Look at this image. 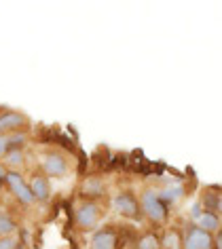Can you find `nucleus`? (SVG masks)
Wrapping results in <instances>:
<instances>
[{
	"label": "nucleus",
	"instance_id": "1",
	"mask_svg": "<svg viewBox=\"0 0 222 249\" xmlns=\"http://www.w3.org/2000/svg\"><path fill=\"white\" fill-rule=\"evenodd\" d=\"M142 209H144V213L150 217L152 222H163L165 217H167L165 203L161 201L159 192H155V190H146L144 195H142Z\"/></svg>",
	"mask_w": 222,
	"mask_h": 249
},
{
	"label": "nucleus",
	"instance_id": "2",
	"mask_svg": "<svg viewBox=\"0 0 222 249\" xmlns=\"http://www.w3.org/2000/svg\"><path fill=\"white\" fill-rule=\"evenodd\" d=\"M74 217H76V224L83 230L95 228L97 222H100V205L93 203V201H85V203H81L76 207V211H74Z\"/></svg>",
	"mask_w": 222,
	"mask_h": 249
},
{
	"label": "nucleus",
	"instance_id": "3",
	"mask_svg": "<svg viewBox=\"0 0 222 249\" xmlns=\"http://www.w3.org/2000/svg\"><path fill=\"white\" fill-rule=\"evenodd\" d=\"M7 186L11 188V192H13L19 203H23V205L36 203L34 196H32V190H30V184L23 179V176L19 171H9L7 173Z\"/></svg>",
	"mask_w": 222,
	"mask_h": 249
},
{
	"label": "nucleus",
	"instance_id": "4",
	"mask_svg": "<svg viewBox=\"0 0 222 249\" xmlns=\"http://www.w3.org/2000/svg\"><path fill=\"white\" fill-rule=\"evenodd\" d=\"M28 124L26 114L17 110H7L0 114V135H11L17 131H23V127Z\"/></svg>",
	"mask_w": 222,
	"mask_h": 249
},
{
	"label": "nucleus",
	"instance_id": "5",
	"mask_svg": "<svg viewBox=\"0 0 222 249\" xmlns=\"http://www.w3.org/2000/svg\"><path fill=\"white\" fill-rule=\"evenodd\" d=\"M42 171L49 178H64L68 173V160L59 152H47L42 157Z\"/></svg>",
	"mask_w": 222,
	"mask_h": 249
},
{
	"label": "nucleus",
	"instance_id": "6",
	"mask_svg": "<svg viewBox=\"0 0 222 249\" xmlns=\"http://www.w3.org/2000/svg\"><path fill=\"white\" fill-rule=\"evenodd\" d=\"M112 209L116 213L127 215V217H138L140 213V205L135 201V196L129 195V192H121V195H116L112 198Z\"/></svg>",
	"mask_w": 222,
	"mask_h": 249
},
{
	"label": "nucleus",
	"instance_id": "7",
	"mask_svg": "<svg viewBox=\"0 0 222 249\" xmlns=\"http://www.w3.org/2000/svg\"><path fill=\"white\" fill-rule=\"evenodd\" d=\"M212 236L209 232L201 228H193L186 234V243H184V249H212Z\"/></svg>",
	"mask_w": 222,
	"mask_h": 249
},
{
	"label": "nucleus",
	"instance_id": "8",
	"mask_svg": "<svg viewBox=\"0 0 222 249\" xmlns=\"http://www.w3.org/2000/svg\"><path fill=\"white\" fill-rule=\"evenodd\" d=\"M114 245H116V234L112 230L104 228V230H95L91 234L89 249H114Z\"/></svg>",
	"mask_w": 222,
	"mask_h": 249
},
{
	"label": "nucleus",
	"instance_id": "9",
	"mask_svg": "<svg viewBox=\"0 0 222 249\" xmlns=\"http://www.w3.org/2000/svg\"><path fill=\"white\" fill-rule=\"evenodd\" d=\"M30 190H32L34 201H38V203H45V201H49V196H51V186H49V179L45 176H38V173L30 179Z\"/></svg>",
	"mask_w": 222,
	"mask_h": 249
},
{
	"label": "nucleus",
	"instance_id": "10",
	"mask_svg": "<svg viewBox=\"0 0 222 249\" xmlns=\"http://www.w3.org/2000/svg\"><path fill=\"white\" fill-rule=\"evenodd\" d=\"M184 195V188L180 184H169V186H165V188L159 192V196H161V201H167V203H176V201H180Z\"/></svg>",
	"mask_w": 222,
	"mask_h": 249
},
{
	"label": "nucleus",
	"instance_id": "11",
	"mask_svg": "<svg viewBox=\"0 0 222 249\" xmlns=\"http://www.w3.org/2000/svg\"><path fill=\"white\" fill-rule=\"evenodd\" d=\"M23 159L26 157H23V150H19V148L9 150L4 154V167H9V171H17L23 165Z\"/></svg>",
	"mask_w": 222,
	"mask_h": 249
},
{
	"label": "nucleus",
	"instance_id": "12",
	"mask_svg": "<svg viewBox=\"0 0 222 249\" xmlns=\"http://www.w3.org/2000/svg\"><path fill=\"white\" fill-rule=\"evenodd\" d=\"M15 230H17L15 220L7 211H0V239H2V236H13Z\"/></svg>",
	"mask_w": 222,
	"mask_h": 249
},
{
	"label": "nucleus",
	"instance_id": "13",
	"mask_svg": "<svg viewBox=\"0 0 222 249\" xmlns=\"http://www.w3.org/2000/svg\"><path fill=\"white\" fill-rule=\"evenodd\" d=\"M197 224H199L201 230L209 232V230H216V228H218V217H216L214 213H209V211H203V213L197 217Z\"/></svg>",
	"mask_w": 222,
	"mask_h": 249
},
{
	"label": "nucleus",
	"instance_id": "14",
	"mask_svg": "<svg viewBox=\"0 0 222 249\" xmlns=\"http://www.w3.org/2000/svg\"><path fill=\"white\" fill-rule=\"evenodd\" d=\"M83 192L87 196H102L104 195V184L97 178H89L87 182L83 184Z\"/></svg>",
	"mask_w": 222,
	"mask_h": 249
},
{
	"label": "nucleus",
	"instance_id": "15",
	"mask_svg": "<svg viewBox=\"0 0 222 249\" xmlns=\"http://www.w3.org/2000/svg\"><path fill=\"white\" fill-rule=\"evenodd\" d=\"M138 249H161V243H159V239L155 234H146L140 239Z\"/></svg>",
	"mask_w": 222,
	"mask_h": 249
},
{
	"label": "nucleus",
	"instance_id": "16",
	"mask_svg": "<svg viewBox=\"0 0 222 249\" xmlns=\"http://www.w3.org/2000/svg\"><path fill=\"white\" fill-rule=\"evenodd\" d=\"M161 247L163 249H180V236L176 232H167V236H165L161 243Z\"/></svg>",
	"mask_w": 222,
	"mask_h": 249
},
{
	"label": "nucleus",
	"instance_id": "17",
	"mask_svg": "<svg viewBox=\"0 0 222 249\" xmlns=\"http://www.w3.org/2000/svg\"><path fill=\"white\" fill-rule=\"evenodd\" d=\"M0 249H19V241L13 236H2L0 239Z\"/></svg>",
	"mask_w": 222,
	"mask_h": 249
},
{
	"label": "nucleus",
	"instance_id": "18",
	"mask_svg": "<svg viewBox=\"0 0 222 249\" xmlns=\"http://www.w3.org/2000/svg\"><path fill=\"white\" fill-rule=\"evenodd\" d=\"M11 150L9 148V135H0V159H4V154Z\"/></svg>",
	"mask_w": 222,
	"mask_h": 249
},
{
	"label": "nucleus",
	"instance_id": "19",
	"mask_svg": "<svg viewBox=\"0 0 222 249\" xmlns=\"http://www.w3.org/2000/svg\"><path fill=\"white\" fill-rule=\"evenodd\" d=\"M7 173H9V169H7V167H4L2 163H0V184L7 182Z\"/></svg>",
	"mask_w": 222,
	"mask_h": 249
},
{
	"label": "nucleus",
	"instance_id": "20",
	"mask_svg": "<svg viewBox=\"0 0 222 249\" xmlns=\"http://www.w3.org/2000/svg\"><path fill=\"white\" fill-rule=\"evenodd\" d=\"M216 243H218V249H222V230H220V234H218V239H216Z\"/></svg>",
	"mask_w": 222,
	"mask_h": 249
}]
</instances>
